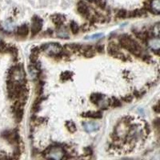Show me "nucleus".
I'll list each match as a JSON object with an SVG mask.
<instances>
[{
	"instance_id": "f257e3e1",
	"label": "nucleus",
	"mask_w": 160,
	"mask_h": 160,
	"mask_svg": "<svg viewBox=\"0 0 160 160\" xmlns=\"http://www.w3.org/2000/svg\"><path fill=\"white\" fill-rule=\"evenodd\" d=\"M120 42L122 43V47L126 49L129 50L131 53L134 55H138L141 53V48L138 46V44L135 42V40H133L130 36H124L120 39Z\"/></svg>"
},
{
	"instance_id": "f03ea898",
	"label": "nucleus",
	"mask_w": 160,
	"mask_h": 160,
	"mask_svg": "<svg viewBox=\"0 0 160 160\" xmlns=\"http://www.w3.org/2000/svg\"><path fill=\"white\" fill-rule=\"evenodd\" d=\"M64 155V152L60 148H52L48 154V158L53 159H61Z\"/></svg>"
},
{
	"instance_id": "7ed1b4c3",
	"label": "nucleus",
	"mask_w": 160,
	"mask_h": 160,
	"mask_svg": "<svg viewBox=\"0 0 160 160\" xmlns=\"http://www.w3.org/2000/svg\"><path fill=\"white\" fill-rule=\"evenodd\" d=\"M42 21L38 18H34L32 22V27H31V31L33 35H36L38 31H40L42 28Z\"/></svg>"
},
{
	"instance_id": "20e7f679",
	"label": "nucleus",
	"mask_w": 160,
	"mask_h": 160,
	"mask_svg": "<svg viewBox=\"0 0 160 160\" xmlns=\"http://www.w3.org/2000/svg\"><path fill=\"white\" fill-rule=\"evenodd\" d=\"M148 46L151 50L154 51L158 52L159 51V47H160V40L158 37L156 38H153L151 39L148 40Z\"/></svg>"
},
{
	"instance_id": "39448f33",
	"label": "nucleus",
	"mask_w": 160,
	"mask_h": 160,
	"mask_svg": "<svg viewBox=\"0 0 160 160\" xmlns=\"http://www.w3.org/2000/svg\"><path fill=\"white\" fill-rule=\"evenodd\" d=\"M83 128L86 130V131L88 132H93L95 131L99 128V124L97 122H84Z\"/></svg>"
},
{
	"instance_id": "423d86ee",
	"label": "nucleus",
	"mask_w": 160,
	"mask_h": 160,
	"mask_svg": "<svg viewBox=\"0 0 160 160\" xmlns=\"http://www.w3.org/2000/svg\"><path fill=\"white\" fill-rule=\"evenodd\" d=\"M46 51L50 55H57L61 51V48L55 44H51L46 47Z\"/></svg>"
},
{
	"instance_id": "0eeeda50",
	"label": "nucleus",
	"mask_w": 160,
	"mask_h": 160,
	"mask_svg": "<svg viewBox=\"0 0 160 160\" xmlns=\"http://www.w3.org/2000/svg\"><path fill=\"white\" fill-rule=\"evenodd\" d=\"M1 26H2V28H3V30H5L6 31H14L15 29V24L13 23L12 21L11 20H6L4 22H2L1 23Z\"/></svg>"
},
{
	"instance_id": "6e6552de",
	"label": "nucleus",
	"mask_w": 160,
	"mask_h": 160,
	"mask_svg": "<svg viewBox=\"0 0 160 160\" xmlns=\"http://www.w3.org/2000/svg\"><path fill=\"white\" fill-rule=\"evenodd\" d=\"M28 34V28L27 25H22L18 28V35L20 37H26Z\"/></svg>"
},
{
	"instance_id": "1a4fd4ad",
	"label": "nucleus",
	"mask_w": 160,
	"mask_h": 160,
	"mask_svg": "<svg viewBox=\"0 0 160 160\" xmlns=\"http://www.w3.org/2000/svg\"><path fill=\"white\" fill-rule=\"evenodd\" d=\"M151 8L156 14H158L160 11V0H152Z\"/></svg>"
},
{
	"instance_id": "9d476101",
	"label": "nucleus",
	"mask_w": 160,
	"mask_h": 160,
	"mask_svg": "<svg viewBox=\"0 0 160 160\" xmlns=\"http://www.w3.org/2000/svg\"><path fill=\"white\" fill-rule=\"evenodd\" d=\"M78 11H79V12L83 15H88V12H89V11H88V7H87L86 5H84L83 3H80L79 5H78Z\"/></svg>"
},
{
	"instance_id": "9b49d317",
	"label": "nucleus",
	"mask_w": 160,
	"mask_h": 160,
	"mask_svg": "<svg viewBox=\"0 0 160 160\" xmlns=\"http://www.w3.org/2000/svg\"><path fill=\"white\" fill-rule=\"evenodd\" d=\"M57 35L60 38H68V36H69L68 31L65 28H60L57 32Z\"/></svg>"
},
{
	"instance_id": "f8f14e48",
	"label": "nucleus",
	"mask_w": 160,
	"mask_h": 160,
	"mask_svg": "<svg viewBox=\"0 0 160 160\" xmlns=\"http://www.w3.org/2000/svg\"><path fill=\"white\" fill-rule=\"evenodd\" d=\"M95 53H94V51L92 50V48L91 47H88L86 48V50L84 51V55L88 58H90V57L94 56Z\"/></svg>"
},
{
	"instance_id": "ddd939ff",
	"label": "nucleus",
	"mask_w": 160,
	"mask_h": 160,
	"mask_svg": "<svg viewBox=\"0 0 160 160\" xmlns=\"http://www.w3.org/2000/svg\"><path fill=\"white\" fill-rule=\"evenodd\" d=\"M85 115L87 117H91V118H101L102 117V113L99 112V111H97V112H88Z\"/></svg>"
},
{
	"instance_id": "4468645a",
	"label": "nucleus",
	"mask_w": 160,
	"mask_h": 160,
	"mask_svg": "<svg viewBox=\"0 0 160 160\" xmlns=\"http://www.w3.org/2000/svg\"><path fill=\"white\" fill-rule=\"evenodd\" d=\"M66 126H67V128H68V130H69V131H71V133H74L75 131H76V127H75V123L73 122H68L67 123H66Z\"/></svg>"
},
{
	"instance_id": "2eb2a0df",
	"label": "nucleus",
	"mask_w": 160,
	"mask_h": 160,
	"mask_svg": "<svg viewBox=\"0 0 160 160\" xmlns=\"http://www.w3.org/2000/svg\"><path fill=\"white\" fill-rule=\"evenodd\" d=\"M102 97V95H98V94H93L91 97V99L94 103H98V102L101 99V98Z\"/></svg>"
},
{
	"instance_id": "dca6fc26",
	"label": "nucleus",
	"mask_w": 160,
	"mask_h": 160,
	"mask_svg": "<svg viewBox=\"0 0 160 160\" xmlns=\"http://www.w3.org/2000/svg\"><path fill=\"white\" fill-rule=\"evenodd\" d=\"M71 31L73 32V34H76V33H78V24H77L76 22H71Z\"/></svg>"
},
{
	"instance_id": "f3484780",
	"label": "nucleus",
	"mask_w": 160,
	"mask_h": 160,
	"mask_svg": "<svg viewBox=\"0 0 160 160\" xmlns=\"http://www.w3.org/2000/svg\"><path fill=\"white\" fill-rule=\"evenodd\" d=\"M126 15H127V12H126L125 11H123V10L119 11L118 14H117V16H118V18H125Z\"/></svg>"
},
{
	"instance_id": "a211bd4d",
	"label": "nucleus",
	"mask_w": 160,
	"mask_h": 160,
	"mask_svg": "<svg viewBox=\"0 0 160 160\" xmlns=\"http://www.w3.org/2000/svg\"><path fill=\"white\" fill-rule=\"evenodd\" d=\"M62 76H65V77H62V78H64V79H68V78H71V73L68 72V71H67V72H64L63 74H62Z\"/></svg>"
},
{
	"instance_id": "6ab92c4d",
	"label": "nucleus",
	"mask_w": 160,
	"mask_h": 160,
	"mask_svg": "<svg viewBox=\"0 0 160 160\" xmlns=\"http://www.w3.org/2000/svg\"><path fill=\"white\" fill-rule=\"evenodd\" d=\"M103 36V35L102 34H97V35H92V36L89 37L90 39H97V38H100L101 37Z\"/></svg>"
},
{
	"instance_id": "aec40b11",
	"label": "nucleus",
	"mask_w": 160,
	"mask_h": 160,
	"mask_svg": "<svg viewBox=\"0 0 160 160\" xmlns=\"http://www.w3.org/2000/svg\"><path fill=\"white\" fill-rule=\"evenodd\" d=\"M96 49H97V51H98V52H102V51H103V46H102V45L97 46Z\"/></svg>"
},
{
	"instance_id": "412c9836",
	"label": "nucleus",
	"mask_w": 160,
	"mask_h": 160,
	"mask_svg": "<svg viewBox=\"0 0 160 160\" xmlns=\"http://www.w3.org/2000/svg\"><path fill=\"white\" fill-rule=\"evenodd\" d=\"M85 152H86V155H91V153H92V151L90 148H86L85 149Z\"/></svg>"
},
{
	"instance_id": "4be33fe9",
	"label": "nucleus",
	"mask_w": 160,
	"mask_h": 160,
	"mask_svg": "<svg viewBox=\"0 0 160 160\" xmlns=\"http://www.w3.org/2000/svg\"><path fill=\"white\" fill-rule=\"evenodd\" d=\"M124 100H125V101H128V102H130V101H131V100H132V97L130 96V95H129V97L127 96L126 98H124Z\"/></svg>"
}]
</instances>
